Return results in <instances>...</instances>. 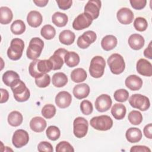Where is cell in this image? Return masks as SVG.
<instances>
[{
    "mask_svg": "<svg viewBox=\"0 0 152 152\" xmlns=\"http://www.w3.org/2000/svg\"><path fill=\"white\" fill-rule=\"evenodd\" d=\"M51 70H52V64L49 59L33 60L28 66L30 75L35 78L42 76Z\"/></svg>",
    "mask_w": 152,
    "mask_h": 152,
    "instance_id": "6da1fadb",
    "label": "cell"
},
{
    "mask_svg": "<svg viewBox=\"0 0 152 152\" xmlns=\"http://www.w3.org/2000/svg\"><path fill=\"white\" fill-rule=\"evenodd\" d=\"M105 66L106 62L102 56H96L93 57L89 66L90 75L95 78H100L104 74Z\"/></svg>",
    "mask_w": 152,
    "mask_h": 152,
    "instance_id": "7a4b0ae2",
    "label": "cell"
},
{
    "mask_svg": "<svg viewBox=\"0 0 152 152\" xmlns=\"http://www.w3.org/2000/svg\"><path fill=\"white\" fill-rule=\"evenodd\" d=\"M44 47L43 41L39 37L32 38L27 48L26 55L28 59L31 60L37 59L41 55Z\"/></svg>",
    "mask_w": 152,
    "mask_h": 152,
    "instance_id": "3957f363",
    "label": "cell"
},
{
    "mask_svg": "<svg viewBox=\"0 0 152 152\" xmlns=\"http://www.w3.org/2000/svg\"><path fill=\"white\" fill-rule=\"evenodd\" d=\"M11 88L16 101L24 102L30 98V91L23 81L18 80L13 86L11 87Z\"/></svg>",
    "mask_w": 152,
    "mask_h": 152,
    "instance_id": "277c9868",
    "label": "cell"
},
{
    "mask_svg": "<svg viewBox=\"0 0 152 152\" xmlns=\"http://www.w3.org/2000/svg\"><path fill=\"white\" fill-rule=\"evenodd\" d=\"M24 48V43L19 38L13 39L10 43V46L7 50L8 58L13 61H17L21 58Z\"/></svg>",
    "mask_w": 152,
    "mask_h": 152,
    "instance_id": "5b68a950",
    "label": "cell"
},
{
    "mask_svg": "<svg viewBox=\"0 0 152 152\" xmlns=\"http://www.w3.org/2000/svg\"><path fill=\"white\" fill-rule=\"evenodd\" d=\"M107 64L112 74L118 75L122 73L125 68L123 57L119 53H113L107 59Z\"/></svg>",
    "mask_w": 152,
    "mask_h": 152,
    "instance_id": "8992f818",
    "label": "cell"
},
{
    "mask_svg": "<svg viewBox=\"0 0 152 152\" xmlns=\"http://www.w3.org/2000/svg\"><path fill=\"white\" fill-rule=\"evenodd\" d=\"M90 125L96 130L105 131L113 126L112 118L107 115H100L92 118L90 121Z\"/></svg>",
    "mask_w": 152,
    "mask_h": 152,
    "instance_id": "52a82bcc",
    "label": "cell"
},
{
    "mask_svg": "<svg viewBox=\"0 0 152 152\" xmlns=\"http://www.w3.org/2000/svg\"><path fill=\"white\" fill-rule=\"evenodd\" d=\"M130 105L141 111H145L150 107V102L149 99L141 94H132L129 99Z\"/></svg>",
    "mask_w": 152,
    "mask_h": 152,
    "instance_id": "ba28073f",
    "label": "cell"
},
{
    "mask_svg": "<svg viewBox=\"0 0 152 152\" xmlns=\"http://www.w3.org/2000/svg\"><path fill=\"white\" fill-rule=\"evenodd\" d=\"M88 128V121L83 117L76 118L73 122V132L74 135L78 138L85 137Z\"/></svg>",
    "mask_w": 152,
    "mask_h": 152,
    "instance_id": "9c48e42d",
    "label": "cell"
},
{
    "mask_svg": "<svg viewBox=\"0 0 152 152\" xmlns=\"http://www.w3.org/2000/svg\"><path fill=\"white\" fill-rule=\"evenodd\" d=\"M93 19L87 13L79 14L72 23V27L76 30H81L88 27L92 23Z\"/></svg>",
    "mask_w": 152,
    "mask_h": 152,
    "instance_id": "30bf717a",
    "label": "cell"
},
{
    "mask_svg": "<svg viewBox=\"0 0 152 152\" xmlns=\"http://www.w3.org/2000/svg\"><path fill=\"white\" fill-rule=\"evenodd\" d=\"M68 52L64 48H59L56 50L49 60L52 64V70L60 69L64 63V56Z\"/></svg>",
    "mask_w": 152,
    "mask_h": 152,
    "instance_id": "8fae6325",
    "label": "cell"
},
{
    "mask_svg": "<svg viewBox=\"0 0 152 152\" xmlns=\"http://www.w3.org/2000/svg\"><path fill=\"white\" fill-rule=\"evenodd\" d=\"M96 39L97 35L96 33L91 30H88L78 37L77 44L80 48L86 49L91 43L94 42Z\"/></svg>",
    "mask_w": 152,
    "mask_h": 152,
    "instance_id": "7c38bea8",
    "label": "cell"
},
{
    "mask_svg": "<svg viewBox=\"0 0 152 152\" xmlns=\"http://www.w3.org/2000/svg\"><path fill=\"white\" fill-rule=\"evenodd\" d=\"M29 141V135L28 132L24 129L16 130L12 136V144L16 148H21L26 145Z\"/></svg>",
    "mask_w": 152,
    "mask_h": 152,
    "instance_id": "4fadbf2b",
    "label": "cell"
},
{
    "mask_svg": "<svg viewBox=\"0 0 152 152\" xmlns=\"http://www.w3.org/2000/svg\"><path fill=\"white\" fill-rule=\"evenodd\" d=\"M112 99L109 95L103 94L100 95L95 101V108L100 112L107 111L112 106Z\"/></svg>",
    "mask_w": 152,
    "mask_h": 152,
    "instance_id": "5bb4252c",
    "label": "cell"
},
{
    "mask_svg": "<svg viewBox=\"0 0 152 152\" xmlns=\"http://www.w3.org/2000/svg\"><path fill=\"white\" fill-rule=\"evenodd\" d=\"M102 2L99 0H90L84 7V12L91 16L93 20L98 18L101 8Z\"/></svg>",
    "mask_w": 152,
    "mask_h": 152,
    "instance_id": "9a60e30c",
    "label": "cell"
},
{
    "mask_svg": "<svg viewBox=\"0 0 152 152\" xmlns=\"http://www.w3.org/2000/svg\"><path fill=\"white\" fill-rule=\"evenodd\" d=\"M118 20L122 24H129L134 19L133 12L128 8L124 7L119 10L116 14Z\"/></svg>",
    "mask_w": 152,
    "mask_h": 152,
    "instance_id": "2e32d148",
    "label": "cell"
},
{
    "mask_svg": "<svg viewBox=\"0 0 152 152\" xmlns=\"http://www.w3.org/2000/svg\"><path fill=\"white\" fill-rule=\"evenodd\" d=\"M72 97L69 93L66 91L59 92L55 97L56 104L61 109L68 107L71 103Z\"/></svg>",
    "mask_w": 152,
    "mask_h": 152,
    "instance_id": "e0dca14e",
    "label": "cell"
},
{
    "mask_svg": "<svg viewBox=\"0 0 152 152\" xmlns=\"http://www.w3.org/2000/svg\"><path fill=\"white\" fill-rule=\"evenodd\" d=\"M136 69L138 73L143 76L151 77L152 75V65L145 59L141 58L137 61Z\"/></svg>",
    "mask_w": 152,
    "mask_h": 152,
    "instance_id": "ac0fdd59",
    "label": "cell"
},
{
    "mask_svg": "<svg viewBox=\"0 0 152 152\" xmlns=\"http://www.w3.org/2000/svg\"><path fill=\"white\" fill-rule=\"evenodd\" d=\"M125 84L126 87L131 90L137 91L139 90L142 87V80L136 75H131L126 78Z\"/></svg>",
    "mask_w": 152,
    "mask_h": 152,
    "instance_id": "d6986e66",
    "label": "cell"
},
{
    "mask_svg": "<svg viewBox=\"0 0 152 152\" xmlns=\"http://www.w3.org/2000/svg\"><path fill=\"white\" fill-rule=\"evenodd\" d=\"M90 87L86 83H81L76 85L72 90L75 97L78 99H83L87 97L90 93Z\"/></svg>",
    "mask_w": 152,
    "mask_h": 152,
    "instance_id": "ffe728a7",
    "label": "cell"
},
{
    "mask_svg": "<svg viewBox=\"0 0 152 152\" xmlns=\"http://www.w3.org/2000/svg\"><path fill=\"white\" fill-rule=\"evenodd\" d=\"M42 15L39 11H31L27 16V22L28 24L34 28L38 27L42 23Z\"/></svg>",
    "mask_w": 152,
    "mask_h": 152,
    "instance_id": "44dd1931",
    "label": "cell"
},
{
    "mask_svg": "<svg viewBox=\"0 0 152 152\" xmlns=\"http://www.w3.org/2000/svg\"><path fill=\"white\" fill-rule=\"evenodd\" d=\"M144 37L139 34H132L128 38V44L130 48L134 50H140L144 46Z\"/></svg>",
    "mask_w": 152,
    "mask_h": 152,
    "instance_id": "7402d4cb",
    "label": "cell"
},
{
    "mask_svg": "<svg viewBox=\"0 0 152 152\" xmlns=\"http://www.w3.org/2000/svg\"><path fill=\"white\" fill-rule=\"evenodd\" d=\"M47 125L46 121L40 116L33 118L30 122L31 129L36 132H41L45 130Z\"/></svg>",
    "mask_w": 152,
    "mask_h": 152,
    "instance_id": "603a6c76",
    "label": "cell"
},
{
    "mask_svg": "<svg viewBox=\"0 0 152 152\" xmlns=\"http://www.w3.org/2000/svg\"><path fill=\"white\" fill-rule=\"evenodd\" d=\"M141 131L137 128H128L125 133V137L127 141L131 143L139 142L142 138Z\"/></svg>",
    "mask_w": 152,
    "mask_h": 152,
    "instance_id": "cb8c5ba5",
    "label": "cell"
},
{
    "mask_svg": "<svg viewBox=\"0 0 152 152\" xmlns=\"http://www.w3.org/2000/svg\"><path fill=\"white\" fill-rule=\"evenodd\" d=\"M18 80H20L19 75L14 71H7L2 75V81L8 87L13 86Z\"/></svg>",
    "mask_w": 152,
    "mask_h": 152,
    "instance_id": "d4e9b609",
    "label": "cell"
},
{
    "mask_svg": "<svg viewBox=\"0 0 152 152\" xmlns=\"http://www.w3.org/2000/svg\"><path fill=\"white\" fill-rule=\"evenodd\" d=\"M117 43V38L113 35H106L101 41L102 48L106 51H109L114 49Z\"/></svg>",
    "mask_w": 152,
    "mask_h": 152,
    "instance_id": "484cf974",
    "label": "cell"
},
{
    "mask_svg": "<svg viewBox=\"0 0 152 152\" xmlns=\"http://www.w3.org/2000/svg\"><path fill=\"white\" fill-rule=\"evenodd\" d=\"M126 112V107L121 103H115L112 107L111 113L115 119L121 120L125 116Z\"/></svg>",
    "mask_w": 152,
    "mask_h": 152,
    "instance_id": "4316f807",
    "label": "cell"
},
{
    "mask_svg": "<svg viewBox=\"0 0 152 152\" xmlns=\"http://www.w3.org/2000/svg\"><path fill=\"white\" fill-rule=\"evenodd\" d=\"M75 34L69 30H65L61 31L59 35L60 42L65 45L72 44L75 40Z\"/></svg>",
    "mask_w": 152,
    "mask_h": 152,
    "instance_id": "83f0119b",
    "label": "cell"
},
{
    "mask_svg": "<svg viewBox=\"0 0 152 152\" xmlns=\"http://www.w3.org/2000/svg\"><path fill=\"white\" fill-rule=\"evenodd\" d=\"M52 21L57 27H62L66 25L68 21V17L65 13L56 12L52 15Z\"/></svg>",
    "mask_w": 152,
    "mask_h": 152,
    "instance_id": "f1b7e54d",
    "label": "cell"
},
{
    "mask_svg": "<svg viewBox=\"0 0 152 152\" xmlns=\"http://www.w3.org/2000/svg\"><path fill=\"white\" fill-rule=\"evenodd\" d=\"M64 62L68 67L76 66L80 62V56L75 52L68 51L64 56Z\"/></svg>",
    "mask_w": 152,
    "mask_h": 152,
    "instance_id": "f546056e",
    "label": "cell"
},
{
    "mask_svg": "<svg viewBox=\"0 0 152 152\" xmlns=\"http://www.w3.org/2000/svg\"><path fill=\"white\" fill-rule=\"evenodd\" d=\"M13 18L12 12L7 7L0 8V23L2 24H8L11 23Z\"/></svg>",
    "mask_w": 152,
    "mask_h": 152,
    "instance_id": "4dcf8cb0",
    "label": "cell"
},
{
    "mask_svg": "<svg viewBox=\"0 0 152 152\" xmlns=\"http://www.w3.org/2000/svg\"><path fill=\"white\" fill-rule=\"evenodd\" d=\"M68 77L63 72H59L54 74L52 76V84L56 87H62L68 83Z\"/></svg>",
    "mask_w": 152,
    "mask_h": 152,
    "instance_id": "1f68e13d",
    "label": "cell"
},
{
    "mask_svg": "<svg viewBox=\"0 0 152 152\" xmlns=\"http://www.w3.org/2000/svg\"><path fill=\"white\" fill-rule=\"evenodd\" d=\"M23 120V115L18 111H12L8 116V122L12 126H20L22 124Z\"/></svg>",
    "mask_w": 152,
    "mask_h": 152,
    "instance_id": "d6a6232c",
    "label": "cell"
},
{
    "mask_svg": "<svg viewBox=\"0 0 152 152\" xmlns=\"http://www.w3.org/2000/svg\"><path fill=\"white\" fill-rule=\"evenodd\" d=\"M87 74L86 71L81 68L74 69L71 73V78L74 83H81L86 80Z\"/></svg>",
    "mask_w": 152,
    "mask_h": 152,
    "instance_id": "836d02e7",
    "label": "cell"
},
{
    "mask_svg": "<svg viewBox=\"0 0 152 152\" xmlns=\"http://www.w3.org/2000/svg\"><path fill=\"white\" fill-rule=\"evenodd\" d=\"M41 36L46 40L52 39L56 34V30L55 28L50 25L46 24L43 26L40 30Z\"/></svg>",
    "mask_w": 152,
    "mask_h": 152,
    "instance_id": "e575fe53",
    "label": "cell"
},
{
    "mask_svg": "<svg viewBox=\"0 0 152 152\" xmlns=\"http://www.w3.org/2000/svg\"><path fill=\"white\" fill-rule=\"evenodd\" d=\"M11 31L16 35L23 34L26 30V25L21 20H15L11 25Z\"/></svg>",
    "mask_w": 152,
    "mask_h": 152,
    "instance_id": "d590c367",
    "label": "cell"
},
{
    "mask_svg": "<svg viewBox=\"0 0 152 152\" xmlns=\"http://www.w3.org/2000/svg\"><path fill=\"white\" fill-rule=\"evenodd\" d=\"M46 134L47 137L52 140L56 141L57 140L61 135V132L59 129L56 126H49L46 131Z\"/></svg>",
    "mask_w": 152,
    "mask_h": 152,
    "instance_id": "8d00e7d4",
    "label": "cell"
},
{
    "mask_svg": "<svg viewBox=\"0 0 152 152\" xmlns=\"http://www.w3.org/2000/svg\"><path fill=\"white\" fill-rule=\"evenodd\" d=\"M128 119L131 124L138 125L142 121V115L139 111L132 110L128 114Z\"/></svg>",
    "mask_w": 152,
    "mask_h": 152,
    "instance_id": "74e56055",
    "label": "cell"
},
{
    "mask_svg": "<svg viewBox=\"0 0 152 152\" xmlns=\"http://www.w3.org/2000/svg\"><path fill=\"white\" fill-rule=\"evenodd\" d=\"M56 107L52 104H45L42 109V115L46 119L53 118L56 113Z\"/></svg>",
    "mask_w": 152,
    "mask_h": 152,
    "instance_id": "f35d334b",
    "label": "cell"
},
{
    "mask_svg": "<svg viewBox=\"0 0 152 152\" xmlns=\"http://www.w3.org/2000/svg\"><path fill=\"white\" fill-rule=\"evenodd\" d=\"M134 26L136 30L138 31H144L147 28L148 23L146 19L140 17L134 20Z\"/></svg>",
    "mask_w": 152,
    "mask_h": 152,
    "instance_id": "ab89813d",
    "label": "cell"
},
{
    "mask_svg": "<svg viewBox=\"0 0 152 152\" xmlns=\"http://www.w3.org/2000/svg\"><path fill=\"white\" fill-rule=\"evenodd\" d=\"M114 99L119 102H125L129 97V93L125 89H119L114 93Z\"/></svg>",
    "mask_w": 152,
    "mask_h": 152,
    "instance_id": "60d3db41",
    "label": "cell"
},
{
    "mask_svg": "<svg viewBox=\"0 0 152 152\" xmlns=\"http://www.w3.org/2000/svg\"><path fill=\"white\" fill-rule=\"evenodd\" d=\"M50 83V76L45 74L42 76L35 78V83L40 88H45L48 87Z\"/></svg>",
    "mask_w": 152,
    "mask_h": 152,
    "instance_id": "b9f144b4",
    "label": "cell"
},
{
    "mask_svg": "<svg viewBox=\"0 0 152 152\" xmlns=\"http://www.w3.org/2000/svg\"><path fill=\"white\" fill-rule=\"evenodd\" d=\"M56 152H74V149L73 147L67 141H62L59 142L56 146Z\"/></svg>",
    "mask_w": 152,
    "mask_h": 152,
    "instance_id": "7bdbcfd3",
    "label": "cell"
},
{
    "mask_svg": "<svg viewBox=\"0 0 152 152\" xmlns=\"http://www.w3.org/2000/svg\"><path fill=\"white\" fill-rule=\"evenodd\" d=\"M80 109L81 112L85 115H90L93 112V107L92 103L87 100H84L81 102Z\"/></svg>",
    "mask_w": 152,
    "mask_h": 152,
    "instance_id": "ee69618b",
    "label": "cell"
},
{
    "mask_svg": "<svg viewBox=\"0 0 152 152\" xmlns=\"http://www.w3.org/2000/svg\"><path fill=\"white\" fill-rule=\"evenodd\" d=\"M37 150L40 152H42V151L52 152L53 151L52 144L48 141H41L37 145Z\"/></svg>",
    "mask_w": 152,
    "mask_h": 152,
    "instance_id": "f6af8a7d",
    "label": "cell"
},
{
    "mask_svg": "<svg viewBox=\"0 0 152 152\" xmlns=\"http://www.w3.org/2000/svg\"><path fill=\"white\" fill-rule=\"evenodd\" d=\"M130 4L131 5V7L137 10H142L144 8L147 4L146 0H131Z\"/></svg>",
    "mask_w": 152,
    "mask_h": 152,
    "instance_id": "bcb514c9",
    "label": "cell"
},
{
    "mask_svg": "<svg viewBox=\"0 0 152 152\" xmlns=\"http://www.w3.org/2000/svg\"><path fill=\"white\" fill-rule=\"evenodd\" d=\"M56 2L59 8L63 10H66L69 9L72 4V0H57Z\"/></svg>",
    "mask_w": 152,
    "mask_h": 152,
    "instance_id": "7dc6e473",
    "label": "cell"
},
{
    "mask_svg": "<svg viewBox=\"0 0 152 152\" xmlns=\"http://www.w3.org/2000/svg\"><path fill=\"white\" fill-rule=\"evenodd\" d=\"M131 152H150L151 150L145 145H134L130 149Z\"/></svg>",
    "mask_w": 152,
    "mask_h": 152,
    "instance_id": "c3c4849f",
    "label": "cell"
},
{
    "mask_svg": "<svg viewBox=\"0 0 152 152\" xmlns=\"http://www.w3.org/2000/svg\"><path fill=\"white\" fill-rule=\"evenodd\" d=\"M151 129H152V124L151 123L145 125V127L144 128V129H143L144 135L148 139H151L152 138Z\"/></svg>",
    "mask_w": 152,
    "mask_h": 152,
    "instance_id": "681fc988",
    "label": "cell"
},
{
    "mask_svg": "<svg viewBox=\"0 0 152 152\" xmlns=\"http://www.w3.org/2000/svg\"><path fill=\"white\" fill-rule=\"evenodd\" d=\"M0 91L1 93L0 103H4L7 102L9 99V93L8 91L6 89H4V88H1Z\"/></svg>",
    "mask_w": 152,
    "mask_h": 152,
    "instance_id": "f907efd6",
    "label": "cell"
},
{
    "mask_svg": "<svg viewBox=\"0 0 152 152\" xmlns=\"http://www.w3.org/2000/svg\"><path fill=\"white\" fill-rule=\"evenodd\" d=\"M151 42H150L148 47L144 51V55L146 58L151 59H152V49H151Z\"/></svg>",
    "mask_w": 152,
    "mask_h": 152,
    "instance_id": "816d5d0a",
    "label": "cell"
},
{
    "mask_svg": "<svg viewBox=\"0 0 152 152\" xmlns=\"http://www.w3.org/2000/svg\"><path fill=\"white\" fill-rule=\"evenodd\" d=\"M48 2H49L48 0H34L33 1V2L37 6L40 7H45L48 4Z\"/></svg>",
    "mask_w": 152,
    "mask_h": 152,
    "instance_id": "f5cc1de1",
    "label": "cell"
}]
</instances>
